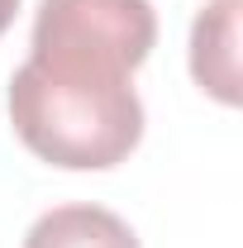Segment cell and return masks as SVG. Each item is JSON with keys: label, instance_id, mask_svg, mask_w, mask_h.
<instances>
[{"label": "cell", "instance_id": "7a4b0ae2", "mask_svg": "<svg viewBox=\"0 0 243 248\" xmlns=\"http://www.w3.org/2000/svg\"><path fill=\"white\" fill-rule=\"evenodd\" d=\"M157 43L148 0H38L29 58L62 72L134 77Z\"/></svg>", "mask_w": 243, "mask_h": 248}, {"label": "cell", "instance_id": "3957f363", "mask_svg": "<svg viewBox=\"0 0 243 248\" xmlns=\"http://www.w3.org/2000/svg\"><path fill=\"white\" fill-rule=\"evenodd\" d=\"M239 5L210 0L191 24V77L219 105H239Z\"/></svg>", "mask_w": 243, "mask_h": 248}, {"label": "cell", "instance_id": "277c9868", "mask_svg": "<svg viewBox=\"0 0 243 248\" xmlns=\"http://www.w3.org/2000/svg\"><path fill=\"white\" fill-rule=\"evenodd\" d=\"M24 248H138V234L105 205H53L33 219Z\"/></svg>", "mask_w": 243, "mask_h": 248}, {"label": "cell", "instance_id": "6da1fadb", "mask_svg": "<svg viewBox=\"0 0 243 248\" xmlns=\"http://www.w3.org/2000/svg\"><path fill=\"white\" fill-rule=\"evenodd\" d=\"M10 120L33 157L67 172H105L138 148L143 100L134 77L62 72L29 58L10 77Z\"/></svg>", "mask_w": 243, "mask_h": 248}, {"label": "cell", "instance_id": "5b68a950", "mask_svg": "<svg viewBox=\"0 0 243 248\" xmlns=\"http://www.w3.org/2000/svg\"><path fill=\"white\" fill-rule=\"evenodd\" d=\"M15 15H19V0H0V33L15 24Z\"/></svg>", "mask_w": 243, "mask_h": 248}]
</instances>
